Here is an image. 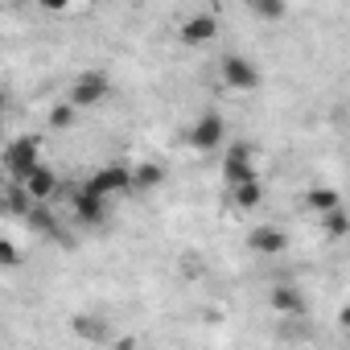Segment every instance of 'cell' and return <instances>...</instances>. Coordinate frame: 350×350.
<instances>
[{"label":"cell","mask_w":350,"mask_h":350,"mask_svg":"<svg viewBox=\"0 0 350 350\" xmlns=\"http://www.w3.org/2000/svg\"><path fill=\"white\" fill-rule=\"evenodd\" d=\"M161 182H165V169L152 165V161H144V165L132 169V194H148V190H157Z\"/></svg>","instance_id":"7c38bea8"},{"label":"cell","mask_w":350,"mask_h":350,"mask_svg":"<svg viewBox=\"0 0 350 350\" xmlns=\"http://www.w3.org/2000/svg\"><path fill=\"white\" fill-rule=\"evenodd\" d=\"M190 144H194L198 152H219V148L227 144V124H223V116H219V111L198 116L194 128H190Z\"/></svg>","instance_id":"3957f363"},{"label":"cell","mask_w":350,"mask_h":350,"mask_svg":"<svg viewBox=\"0 0 350 350\" xmlns=\"http://www.w3.org/2000/svg\"><path fill=\"white\" fill-rule=\"evenodd\" d=\"M231 198H235L239 211H256V206L264 202V186H260V178H252V182H243V186H231Z\"/></svg>","instance_id":"4fadbf2b"},{"label":"cell","mask_w":350,"mask_h":350,"mask_svg":"<svg viewBox=\"0 0 350 350\" xmlns=\"http://www.w3.org/2000/svg\"><path fill=\"white\" fill-rule=\"evenodd\" d=\"M75 219H79V223H91V227H99V223L107 219V198L83 186V190L75 194Z\"/></svg>","instance_id":"9c48e42d"},{"label":"cell","mask_w":350,"mask_h":350,"mask_svg":"<svg viewBox=\"0 0 350 350\" xmlns=\"http://www.w3.org/2000/svg\"><path fill=\"white\" fill-rule=\"evenodd\" d=\"M107 91H111V79H107L103 70H83V75H75V83H70V103H75V107H95Z\"/></svg>","instance_id":"5b68a950"},{"label":"cell","mask_w":350,"mask_h":350,"mask_svg":"<svg viewBox=\"0 0 350 350\" xmlns=\"http://www.w3.org/2000/svg\"><path fill=\"white\" fill-rule=\"evenodd\" d=\"M239 5H247L260 21H284L288 13V0H239Z\"/></svg>","instance_id":"5bb4252c"},{"label":"cell","mask_w":350,"mask_h":350,"mask_svg":"<svg viewBox=\"0 0 350 350\" xmlns=\"http://www.w3.org/2000/svg\"><path fill=\"white\" fill-rule=\"evenodd\" d=\"M252 178H260V173H256V161H252V144H243V140L227 144V148H223V186L231 190V186H243V182H252Z\"/></svg>","instance_id":"7a4b0ae2"},{"label":"cell","mask_w":350,"mask_h":350,"mask_svg":"<svg viewBox=\"0 0 350 350\" xmlns=\"http://www.w3.org/2000/svg\"><path fill=\"white\" fill-rule=\"evenodd\" d=\"M219 70H223V87H231V91H256L260 87V66L243 54H227Z\"/></svg>","instance_id":"277c9868"},{"label":"cell","mask_w":350,"mask_h":350,"mask_svg":"<svg viewBox=\"0 0 350 350\" xmlns=\"http://www.w3.org/2000/svg\"><path fill=\"white\" fill-rule=\"evenodd\" d=\"M5 5H25V0H5Z\"/></svg>","instance_id":"603a6c76"},{"label":"cell","mask_w":350,"mask_h":350,"mask_svg":"<svg viewBox=\"0 0 350 350\" xmlns=\"http://www.w3.org/2000/svg\"><path fill=\"white\" fill-rule=\"evenodd\" d=\"M38 5H42V9H46V13H62V9H66V5H70V0H38Z\"/></svg>","instance_id":"44dd1931"},{"label":"cell","mask_w":350,"mask_h":350,"mask_svg":"<svg viewBox=\"0 0 350 350\" xmlns=\"http://www.w3.org/2000/svg\"><path fill=\"white\" fill-rule=\"evenodd\" d=\"M178 38H182L186 46H206V42H215V38H219V17L198 13V17H190V21L178 29Z\"/></svg>","instance_id":"ba28073f"},{"label":"cell","mask_w":350,"mask_h":350,"mask_svg":"<svg viewBox=\"0 0 350 350\" xmlns=\"http://www.w3.org/2000/svg\"><path fill=\"white\" fill-rule=\"evenodd\" d=\"M87 190L111 198V194H132V169L128 165H103L87 178Z\"/></svg>","instance_id":"8992f818"},{"label":"cell","mask_w":350,"mask_h":350,"mask_svg":"<svg viewBox=\"0 0 350 350\" xmlns=\"http://www.w3.org/2000/svg\"><path fill=\"white\" fill-rule=\"evenodd\" d=\"M268 301H272V309L284 313V317H301V313H305V297H301L293 284H276Z\"/></svg>","instance_id":"8fae6325"},{"label":"cell","mask_w":350,"mask_h":350,"mask_svg":"<svg viewBox=\"0 0 350 350\" xmlns=\"http://www.w3.org/2000/svg\"><path fill=\"white\" fill-rule=\"evenodd\" d=\"M75 334L87 338V342H103L107 338V325L99 317H75Z\"/></svg>","instance_id":"e0dca14e"},{"label":"cell","mask_w":350,"mask_h":350,"mask_svg":"<svg viewBox=\"0 0 350 350\" xmlns=\"http://www.w3.org/2000/svg\"><path fill=\"white\" fill-rule=\"evenodd\" d=\"M75 111H79L75 103H58V107H50V124L66 132V128H75Z\"/></svg>","instance_id":"d6986e66"},{"label":"cell","mask_w":350,"mask_h":350,"mask_svg":"<svg viewBox=\"0 0 350 350\" xmlns=\"http://www.w3.org/2000/svg\"><path fill=\"white\" fill-rule=\"evenodd\" d=\"M0 215H5V194H0Z\"/></svg>","instance_id":"7402d4cb"},{"label":"cell","mask_w":350,"mask_h":350,"mask_svg":"<svg viewBox=\"0 0 350 350\" xmlns=\"http://www.w3.org/2000/svg\"><path fill=\"white\" fill-rule=\"evenodd\" d=\"M305 202H309L317 215H325V211H329V206H338L342 198H338V190H329V186H313V190L305 194Z\"/></svg>","instance_id":"2e32d148"},{"label":"cell","mask_w":350,"mask_h":350,"mask_svg":"<svg viewBox=\"0 0 350 350\" xmlns=\"http://www.w3.org/2000/svg\"><path fill=\"white\" fill-rule=\"evenodd\" d=\"M21 186L29 190L33 202H50L58 194V173L50 165H33V173H29V178H21Z\"/></svg>","instance_id":"52a82bcc"},{"label":"cell","mask_w":350,"mask_h":350,"mask_svg":"<svg viewBox=\"0 0 350 350\" xmlns=\"http://www.w3.org/2000/svg\"><path fill=\"white\" fill-rule=\"evenodd\" d=\"M33 165H42V144H38L33 136H17V140L5 144V173H9L13 182L29 178Z\"/></svg>","instance_id":"6da1fadb"},{"label":"cell","mask_w":350,"mask_h":350,"mask_svg":"<svg viewBox=\"0 0 350 350\" xmlns=\"http://www.w3.org/2000/svg\"><path fill=\"white\" fill-rule=\"evenodd\" d=\"M0 264H5V268H17V264H21V252H17L9 239H0Z\"/></svg>","instance_id":"ffe728a7"},{"label":"cell","mask_w":350,"mask_h":350,"mask_svg":"<svg viewBox=\"0 0 350 350\" xmlns=\"http://www.w3.org/2000/svg\"><path fill=\"white\" fill-rule=\"evenodd\" d=\"M321 223H325V231L334 235V239H342V235H350V219H346V211H342V202L338 206H329L325 215H317Z\"/></svg>","instance_id":"9a60e30c"},{"label":"cell","mask_w":350,"mask_h":350,"mask_svg":"<svg viewBox=\"0 0 350 350\" xmlns=\"http://www.w3.org/2000/svg\"><path fill=\"white\" fill-rule=\"evenodd\" d=\"M247 247L260 252V256H280V252L288 247V235H284L280 227H256V231L247 235Z\"/></svg>","instance_id":"30bf717a"},{"label":"cell","mask_w":350,"mask_h":350,"mask_svg":"<svg viewBox=\"0 0 350 350\" xmlns=\"http://www.w3.org/2000/svg\"><path fill=\"white\" fill-rule=\"evenodd\" d=\"M29 206H33V198H29V190L17 182V186L9 190V198H5V211H13V215H21V219H25V215H29Z\"/></svg>","instance_id":"ac0fdd59"}]
</instances>
